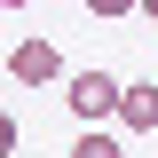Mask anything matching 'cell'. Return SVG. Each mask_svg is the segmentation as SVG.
Segmentation results:
<instances>
[{"label":"cell","instance_id":"obj_5","mask_svg":"<svg viewBox=\"0 0 158 158\" xmlns=\"http://www.w3.org/2000/svg\"><path fill=\"white\" fill-rule=\"evenodd\" d=\"M16 135H24V127H16V111H0V158H16Z\"/></svg>","mask_w":158,"mask_h":158},{"label":"cell","instance_id":"obj_4","mask_svg":"<svg viewBox=\"0 0 158 158\" xmlns=\"http://www.w3.org/2000/svg\"><path fill=\"white\" fill-rule=\"evenodd\" d=\"M71 158H127V150H118V135H103V127H95V135L71 142Z\"/></svg>","mask_w":158,"mask_h":158},{"label":"cell","instance_id":"obj_1","mask_svg":"<svg viewBox=\"0 0 158 158\" xmlns=\"http://www.w3.org/2000/svg\"><path fill=\"white\" fill-rule=\"evenodd\" d=\"M118 87H127V79H111V71H71L63 79V103H71V118L95 135L103 118H118Z\"/></svg>","mask_w":158,"mask_h":158},{"label":"cell","instance_id":"obj_3","mask_svg":"<svg viewBox=\"0 0 158 158\" xmlns=\"http://www.w3.org/2000/svg\"><path fill=\"white\" fill-rule=\"evenodd\" d=\"M118 127L127 135H158V79H127L118 87Z\"/></svg>","mask_w":158,"mask_h":158},{"label":"cell","instance_id":"obj_2","mask_svg":"<svg viewBox=\"0 0 158 158\" xmlns=\"http://www.w3.org/2000/svg\"><path fill=\"white\" fill-rule=\"evenodd\" d=\"M8 79H16V87H48V79H63L56 40H16V56H8Z\"/></svg>","mask_w":158,"mask_h":158},{"label":"cell","instance_id":"obj_6","mask_svg":"<svg viewBox=\"0 0 158 158\" xmlns=\"http://www.w3.org/2000/svg\"><path fill=\"white\" fill-rule=\"evenodd\" d=\"M142 16H150V24H158V0H150V8H142Z\"/></svg>","mask_w":158,"mask_h":158}]
</instances>
